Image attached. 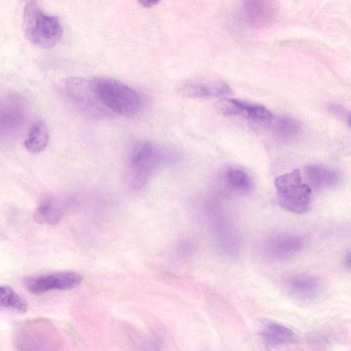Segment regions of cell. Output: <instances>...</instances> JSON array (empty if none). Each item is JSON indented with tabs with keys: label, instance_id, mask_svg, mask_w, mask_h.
Wrapping results in <instances>:
<instances>
[{
	"label": "cell",
	"instance_id": "1",
	"mask_svg": "<svg viewBox=\"0 0 351 351\" xmlns=\"http://www.w3.org/2000/svg\"><path fill=\"white\" fill-rule=\"evenodd\" d=\"M101 103L110 111L133 117L142 108L141 95L125 83L113 78L99 77L91 80Z\"/></svg>",
	"mask_w": 351,
	"mask_h": 351
},
{
	"label": "cell",
	"instance_id": "2",
	"mask_svg": "<svg viewBox=\"0 0 351 351\" xmlns=\"http://www.w3.org/2000/svg\"><path fill=\"white\" fill-rule=\"evenodd\" d=\"M14 346L19 350H53L62 346L60 333L48 319L38 318L21 323L15 329Z\"/></svg>",
	"mask_w": 351,
	"mask_h": 351
},
{
	"label": "cell",
	"instance_id": "3",
	"mask_svg": "<svg viewBox=\"0 0 351 351\" xmlns=\"http://www.w3.org/2000/svg\"><path fill=\"white\" fill-rule=\"evenodd\" d=\"M23 24L27 39L41 48L54 47L63 34L58 19L45 14L34 2H29L25 5Z\"/></svg>",
	"mask_w": 351,
	"mask_h": 351
},
{
	"label": "cell",
	"instance_id": "4",
	"mask_svg": "<svg viewBox=\"0 0 351 351\" xmlns=\"http://www.w3.org/2000/svg\"><path fill=\"white\" fill-rule=\"evenodd\" d=\"M166 157L152 143L145 142L137 145L130 157L126 173L130 187L134 189L143 188Z\"/></svg>",
	"mask_w": 351,
	"mask_h": 351
},
{
	"label": "cell",
	"instance_id": "5",
	"mask_svg": "<svg viewBox=\"0 0 351 351\" xmlns=\"http://www.w3.org/2000/svg\"><path fill=\"white\" fill-rule=\"evenodd\" d=\"M278 203L284 209L294 213H304L309 208L311 187L301 182L298 169L277 177L274 182Z\"/></svg>",
	"mask_w": 351,
	"mask_h": 351
},
{
	"label": "cell",
	"instance_id": "6",
	"mask_svg": "<svg viewBox=\"0 0 351 351\" xmlns=\"http://www.w3.org/2000/svg\"><path fill=\"white\" fill-rule=\"evenodd\" d=\"M63 86L70 101L86 117L99 119L109 112V110L99 99L91 80L70 77L64 80Z\"/></svg>",
	"mask_w": 351,
	"mask_h": 351
},
{
	"label": "cell",
	"instance_id": "7",
	"mask_svg": "<svg viewBox=\"0 0 351 351\" xmlns=\"http://www.w3.org/2000/svg\"><path fill=\"white\" fill-rule=\"evenodd\" d=\"M26 104L16 93L7 94L1 100L0 129L1 136L10 137L17 134L26 120Z\"/></svg>",
	"mask_w": 351,
	"mask_h": 351
},
{
	"label": "cell",
	"instance_id": "8",
	"mask_svg": "<svg viewBox=\"0 0 351 351\" xmlns=\"http://www.w3.org/2000/svg\"><path fill=\"white\" fill-rule=\"evenodd\" d=\"M82 276L75 271H65L31 276L25 280L27 289L34 294H42L53 290H68L77 287Z\"/></svg>",
	"mask_w": 351,
	"mask_h": 351
},
{
	"label": "cell",
	"instance_id": "9",
	"mask_svg": "<svg viewBox=\"0 0 351 351\" xmlns=\"http://www.w3.org/2000/svg\"><path fill=\"white\" fill-rule=\"evenodd\" d=\"M303 246L302 239L295 234L282 233L268 238L263 245L267 256L275 260L290 258L300 252Z\"/></svg>",
	"mask_w": 351,
	"mask_h": 351
},
{
	"label": "cell",
	"instance_id": "10",
	"mask_svg": "<svg viewBox=\"0 0 351 351\" xmlns=\"http://www.w3.org/2000/svg\"><path fill=\"white\" fill-rule=\"evenodd\" d=\"M286 286L293 296L304 301L317 296L321 289L319 281L308 274H296L289 277Z\"/></svg>",
	"mask_w": 351,
	"mask_h": 351
},
{
	"label": "cell",
	"instance_id": "11",
	"mask_svg": "<svg viewBox=\"0 0 351 351\" xmlns=\"http://www.w3.org/2000/svg\"><path fill=\"white\" fill-rule=\"evenodd\" d=\"M241 4L245 19L255 25L271 21L276 12L273 0H241Z\"/></svg>",
	"mask_w": 351,
	"mask_h": 351
},
{
	"label": "cell",
	"instance_id": "12",
	"mask_svg": "<svg viewBox=\"0 0 351 351\" xmlns=\"http://www.w3.org/2000/svg\"><path fill=\"white\" fill-rule=\"evenodd\" d=\"M180 93L191 98L223 97L231 93L229 86L221 82L212 83L193 82L184 85Z\"/></svg>",
	"mask_w": 351,
	"mask_h": 351
},
{
	"label": "cell",
	"instance_id": "13",
	"mask_svg": "<svg viewBox=\"0 0 351 351\" xmlns=\"http://www.w3.org/2000/svg\"><path fill=\"white\" fill-rule=\"evenodd\" d=\"M304 174L308 185L315 189L334 187L340 181V173L336 170L318 165L305 167Z\"/></svg>",
	"mask_w": 351,
	"mask_h": 351
},
{
	"label": "cell",
	"instance_id": "14",
	"mask_svg": "<svg viewBox=\"0 0 351 351\" xmlns=\"http://www.w3.org/2000/svg\"><path fill=\"white\" fill-rule=\"evenodd\" d=\"M62 214V207L58 199L48 195L38 203L34 213V218L40 223L54 225L59 222Z\"/></svg>",
	"mask_w": 351,
	"mask_h": 351
},
{
	"label": "cell",
	"instance_id": "15",
	"mask_svg": "<svg viewBox=\"0 0 351 351\" xmlns=\"http://www.w3.org/2000/svg\"><path fill=\"white\" fill-rule=\"evenodd\" d=\"M48 141L47 125L44 121L38 120L32 125L24 142V146L29 152L38 154L46 148Z\"/></svg>",
	"mask_w": 351,
	"mask_h": 351
},
{
	"label": "cell",
	"instance_id": "16",
	"mask_svg": "<svg viewBox=\"0 0 351 351\" xmlns=\"http://www.w3.org/2000/svg\"><path fill=\"white\" fill-rule=\"evenodd\" d=\"M261 335L265 344L270 347L286 344L294 337L291 329L276 322L268 323L264 327Z\"/></svg>",
	"mask_w": 351,
	"mask_h": 351
},
{
	"label": "cell",
	"instance_id": "17",
	"mask_svg": "<svg viewBox=\"0 0 351 351\" xmlns=\"http://www.w3.org/2000/svg\"><path fill=\"white\" fill-rule=\"evenodd\" d=\"M269 127L276 137L282 141L294 138L300 130V125L295 119L288 117H274Z\"/></svg>",
	"mask_w": 351,
	"mask_h": 351
},
{
	"label": "cell",
	"instance_id": "18",
	"mask_svg": "<svg viewBox=\"0 0 351 351\" xmlns=\"http://www.w3.org/2000/svg\"><path fill=\"white\" fill-rule=\"evenodd\" d=\"M227 186L240 194L249 193L252 189V183L248 175L239 169H230L224 175Z\"/></svg>",
	"mask_w": 351,
	"mask_h": 351
},
{
	"label": "cell",
	"instance_id": "19",
	"mask_svg": "<svg viewBox=\"0 0 351 351\" xmlns=\"http://www.w3.org/2000/svg\"><path fill=\"white\" fill-rule=\"evenodd\" d=\"M0 303L2 307L19 313H25L28 308L26 301L7 285L0 287Z\"/></svg>",
	"mask_w": 351,
	"mask_h": 351
},
{
	"label": "cell",
	"instance_id": "20",
	"mask_svg": "<svg viewBox=\"0 0 351 351\" xmlns=\"http://www.w3.org/2000/svg\"><path fill=\"white\" fill-rule=\"evenodd\" d=\"M245 102L229 98H222L215 104L217 111L224 116H242Z\"/></svg>",
	"mask_w": 351,
	"mask_h": 351
},
{
	"label": "cell",
	"instance_id": "21",
	"mask_svg": "<svg viewBox=\"0 0 351 351\" xmlns=\"http://www.w3.org/2000/svg\"><path fill=\"white\" fill-rule=\"evenodd\" d=\"M160 0H138V1L144 7L149 8L156 5Z\"/></svg>",
	"mask_w": 351,
	"mask_h": 351
},
{
	"label": "cell",
	"instance_id": "22",
	"mask_svg": "<svg viewBox=\"0 0 351 351\" xmlns=\"http://www.w3.org/2000/svg\"><path fill=\"white\" fill-rule=\"evenodd\" d=\"M349 263L351 265V258L349 260Z\"/></svg>",
	"mask_w": 351,
	"mask_h": 351
}]
</instances>
